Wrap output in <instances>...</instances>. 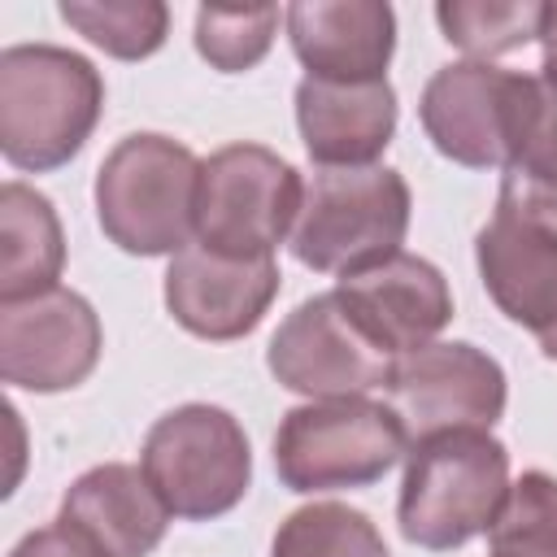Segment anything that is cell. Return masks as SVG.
I'll return each instance as SVG.
<instances>
[{
	"label": "cell",
	"mask_w": 557,
	"mask_h": 557,
	"mask_svg": "<svg viewBox=\"0 0 557 557\" xmlns=\"http://www.w3.org/2000/svg\"><path fill=\"white\" fill-rule=\"evenodd\" d=\"M104 109L100 70L57 44L0 52V152L13 170H61L91 139Z\"/></svg>",
	"instance_id": "1"
},
{
	"label": "cell",
	"mask_w": 557,
	"mask_h": 557,
	"mask_svg": "<svg viewBox=\"0 0 557 557\" xmlns=\"http://www.w3.org/2000/svg\"><path fill=\"white\" fill-rule=\"evenodd\" d=\"M200 161L170 135L139 131L109 148L96 170V218L131 257H174L196 239Z\"/></svg>",
	"instance_id": "2"
},
{
	"label": "cell",
	"mask_w": 557,
	"mask_h": 557,
	"mask_svg": "<svg viewBox=\"0 0 557 557\" xmlns=\"http://www.w3.org/2000/svg\"><path fill=\"white\" fill-rule=\"evenodd\" d=\"M409 187L387 165H318L292 226V252L318 274H357L400 252Z\"/></svg>",
	"instance_id": "3"
},
{
	"label": "cell",
	"mask_w": 557,
	"mask_h": 557,
	"mask_svg": "<svg viewBox=\"0 0 557 557\" xmlns=\"http://www.w3.org/2000/svg\"><path fill=\"white\" fill-rule=\"evenodd\" d=\"M509 492V453L492 431H444L418 440L405 466L396 522L418 548L448 553L492 527Z\"/></svg>",
	"instance_id": "4"
},
{
	"label": "cell",
	"mask_w": 557,
	"mask_h": 557,
	"mask_svg": "<svg viewBox=\"0 0 557 557\" xmlns=\"http://www.w3.org/2000/svg\"><path fill=\"white\" fill-rule=\"evenodd\" d=\"M409 435L392 405L366 396L309 400L283 413L274 431V470L292 492H339L379 483L405 453Z\"/></svg>",
	"instance_id": "5"
},
{
	"label": "cell",
	"mask_w": 557,
	"mask_h": 557,
	"mask_svg": "<svg viewBox=\"0 0 557 557\" xmlns=\"http://www.w3.org/2000/svg\"><path fill=\"white\" fill-rule=\"evenodd\" d=\"M139 470L170 509V518L205 522L235 509L252 479L244 426L218 405H178L161 413L139 453Z\"/></svg>",
	"instance_id": "6"
},
{
	"label": "cell",
	"mask_w": 557,
	"mask_h": 557,
	"mask_svg": "<svg viewBox=\"0 0 557 557\" xmlns=\"http://www.w3.org/2000/svg\"><path fill=\"white\" fill-rule=\"evenodd\" d=\"M300 174L261 144H226L200 161L196 244L226 257H274L300 213Z\"/></svg>",
	"instance_id": "7"
},
{
	"label": "cell",
	"mask_w": 557,
	"mask_h": 557,
	"mask_svg": "<svg viewBox=\"0 0 557 557\" xmlns=\"http://www.w3.org/2000/svg\"><path fill=\"white\" fill-rule=\"evenodd\" d=\"M270 374L309 400H344L387 387L396 357L366 335L335 292L300 300L265 348Z\"/></svg>",
	"instance_id": "8"
},
{
	"label": "cell",
	"mask_w": 557,
	"mask_h": 557,
	"mask_svg": "<svg viewBox=\"0 0 557 557\" xmlns=\"http://www.w3.org/2000/svg\"><path fill=\"white\" fill-rule=\"evenodd\" d=\"M531 74H509L487 61H457L426 78L422 87V131L457 165L470 170H505L522 109H527Z\"/></svg>",
	"instance_id": "9"
},
{
	"label": "cell",
	"mask_w": 557,
	"mask_h": 557,
	"mask_svg": "<svg viewBox=\"0 0 557 557\" xmlns=\"http://www.w3.org/2000/svg\"><path fill=\"white\" fill-rule=\"evenodd\" d=\"M387 405L409 444L444 431H492L505 413V370L474 344H426L396 357Z\"/></svg>",
	"instance_id": "10"
},
{
	"label": "cell",
	"mask_w": 557,
	"mask_h": 557,
	"mask_svg": "<svg viewBox=\"0 0 557 557\" xmlns=\"http://www.w3.org/2000/svg\"><path fill=\"white\" fill-rule=\"evenodd\" d=\"M100 318L70 292L52 287L26 300H0V379L26 392L78 387L100 361Z\"/></svg>",
	"instance_id": "11"
},
{
	"label": "cell",
	"mask_w": 557,
	"mask_h": 557,
	"mask_svg": "<svg viewBox=\"0 0 557 557\" xmlns=\"http://www.w3.org/2000/svg\"><path fill=\"white\" fill-rule=\"evenodd\" d=\"M278 296L274 257H226L205 244H187L170 257L165 270V309L174 322L200 339H239L248 335L270 300Z\"/></svg>",
	"instance_id": "12"
},
{
	"label": "cell",
	"mask_w": 557,
	"mask_h": 557,
	"mask_svg": "<svg viewBox=\"0 0 557 557\" xmlns=\"http://www.w3.org/2000/svg\"><path fill=\"white\" fill-rule=\"evenodd\" d=\"M335 296L392 357L435 344L453 318V292L444 274L413 252H392L387 261L339 278Z\"/></svg>",
	"instance_id": "13"
},
{
	"label": "cell",
	"mask_w": 557,
	"mask_h": 557,
	"mask_svg": "<svg viewBox=\"0 0 557 557\" xmlns=\"http://www.w3.org/2000/svg\"><path fill=\"white\" fill-rule=\"evenodd\" d=\"M283 22L309 78L374 83L396 48V13L383 0H300Z\"/></svg>",
	"instance_id": "14"
},
{
	"label": "cell",
	"mask_w": 557,
	"mask_h": 557,
	"mask_svg": "<svg viewBox=\"0 0 557 557\" xmlns=\"http://www.w3.org/2000/svg\"><path fill=\"white\" fill-rule=\"evenodd\" d=\"M296 126L318 165H374L396 131V91L387 78L331 83L300 78Z\"/></svg>",
	"instance_id": "15"
},
{
	"label": "cell",
	"mask_w": 557,
	"mask_h": 557,
	"mask_svg": "<svg viewBox=\"0 0 557 557\" xmlns=\"http://www.w3.org/2000/svg\"><path fill=\"white\" fill-rule=\"evenodd\" d=\"M474 261L487 296L509 322L535 335L557 322V235L496 209L474 239Z\"/></svg>",
	"instance_id": "16"
},
{
	"label": "cell",
	"mask_w": 557,
	"mask_h": 557,
	"mask_svg": "<svg viewBox=\"0 0 557 557\" xmlns=\"http://www.w3.org/2000/svg\"><path fill=\"white\" fill-rule=\"evenodd\" d=\"M61 522L87 535L104 557H148L165 535L170 509L161 505L144 470L104 461L70 483Z\"/></svg>",
	"instance_id": "17"
},
{
	"label": "cell",
	"mask_w": 557,
	"mask_h": 557,
	"mask_svg": "<svg viewBox=\"0 0 557 557\" xmlns=\"http://www.w3.org/2000/svg\"><path fill=\"white\" fill-rule=\"evenodd\" d=\"M496 209L557 235V74H531Z\"/></svg>",
	"instance_id": "18"
},
{
	"label": "cell",
	"mask_w": 557,
	"mask_h": 557,
	"mask_svg": "<svg viewBox=\"0 0 557 557\" xmlns=\"http://www.w3.org/2000/svg\"><path fill=\"white\" fill-rule=\"evenodd\" d=\"M65 235L48 196L26 183L0 187V300H26L61 287Z\"/></svg>",
	"instance_id": "19"
},
{
	"label": "cell",
	"mask_w": 557,
	"mask_h": 557,
	"mask_svg": "<svg viewBox=\"0 0 557 557\" xmlns=\"http://www.w3.org/2000/svg\"><path fill=\"white\" fill-rule=\"evenodd\" d=\"M540 0H444L435 4V22L453 48H461L470 61H487L500 52L522 48L527 39H540Z\"/></svg>",
	"instance_id": "20"
},
{
	"label": "cell",
	"mask_w": 557,
	"mask_h": 557,
	"mask_svg": "<svg viewBox=\"0 0 557 557\" xmlns=\"http://www.w3.org/2000/svg\"><path fill=\"white\" fill-rule=\"evenodd\" d=\"M270 557H392L379 527L339 500H313L274 531Z\"/></svg>",
	"instance_id": "21"
},
{
	"label": "cell",
	"mask_w": 557,
	"mask_h": 557,
	"mask_svg": "<svg viewBox=\"0 0 557 557\" xmlns=\"http://www.w3.org/2000/svg\"><path fill=\"white\" fill-rule=\"evenodd\" d=\"M61 17L117 61L152 57L170 35V9L161 0H65Z\"/></svg>",
	"instance_id": "22"
},
{
	"label": "cell",
	"mask_w": 557,
	"mask_h": 557,
	"mask_svg": "<svg viewBox=\"0 0 557 557\" xmlns=\"http://www.w3.org/2000/svg\"><path fill=\"white\" fill-rule=\"evenodd\" d=\"M492 557H557V479L544 470H527L509 483L492 527Z\"/></svg>",
	"instance_id": "23"
},
{
	"label": "cell",
	"mask_w": 557,
	"mask_h": 557,
	"mask_svg": "<svg viewBox=\"0 0 557 557\" xmlns=\"http://www.w3.org/2000/svg\"><path fill=\"white\" fill-rule=\"evenodd\" d=\"M274 30H278L274 4H248V9L205 4L196 13V52L222 74H244L270 52Z\"/></svg>",
	"instance_id": "24"
},
{
	"label": "cell",
	"mask_w": 557,
	"mask_h": 557,
	"mask_svg": "<svg viewBox=\"0 0 557 557\" xmlns=\"http://www.w3.org/2000/svg\"><path fill=\"white\" fill-rule=\"evenodd\" d=\"M9 557H104V553H100L87 535H78L74 527H65V522L57 518L52 527H39V531L22 535Z\"/></svg>",
	"instance_id": "25"
},
{
	"label": "cell",
	"mask_w": 557,
	"mask_h": 557,
	"mask_svg": "<svg viewBox=\"0 0 557 557\" xmlns=\"http://www.w3.org/2000/svg\"><path fill=\"white\" fill-rule=\"evenodd\" d=\"M540 48H544V74H557V4H544V17H540Z\"/></svg>",
	"instance_id": "26"
},
{
	"label": "cell",
	"mask_w": 557,
	"mask_h": 557,
	"mask_svg": "<svg viewBox=\"0 0 557 557\" xmlns=\"http://www.w3.org/2000/svg\"><path fill=\"white\" fill-rule=\"evenodd\" d=\"M540 352H544L548 361H557V322H553L548 331H540Z\"/></svg>",
	"instance_id": "27"
}]
</instances>
